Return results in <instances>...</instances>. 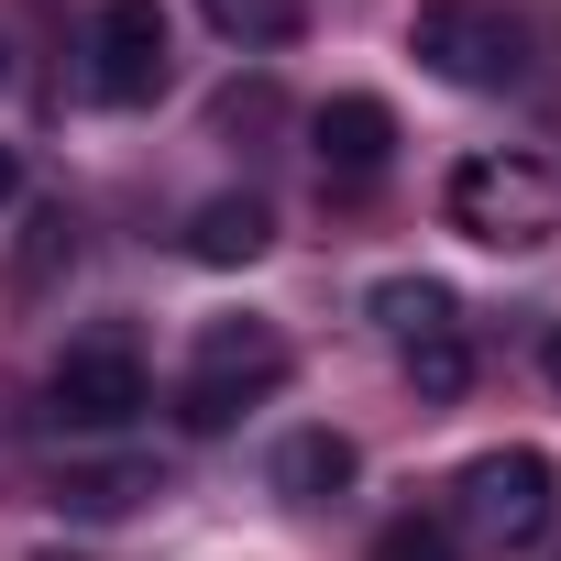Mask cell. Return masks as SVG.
<instances>
[{
    "label": "cell",
    "instance_id": "9c48e42d",
    "mask_svg": "<svg viewBox=\"0 0 561 561\" xmlns=\"http://www.w3.org/2000/svg\"><path fill=\"white\" fill-rule=\"evenodd\" d=\"M275 242V209L253 198V187H231V198H198V220H187V253L198 264H253Z\"/></svg>",
    "mask_w": 561,
    "mask_h": 561
},
{
    "label": "cell",
    "instance_id": "2e32d148",
    "mask_svg": "<svg viewBox=\"0 0 561 561\" xmlns=\"http://www.w3.org/2000/svg\"><path fill=\"white\" fill-rule=\"evenodd\" d=\"M12 187H23V154H12V144H0V209H12Z\"/></svg>",
    "mask_w": 561,
    "mask_h": 561
},
{
    "label": "cell",
    "instance_id": "30bf717a",
    "mask_svg": "<svg viewBox=\"0 0 561 561\" xmlns=\"http://www.w3.org/2000/svg\"><path fill=\"white\" fill-rule=\"evenodd\" d=\"M353 473H364V451H353L342 430H298L287 451H275V495H298V506H331Z\"/></svg>",
    "mask_w": 561,
    "mask_h": 561
},
{
    "label": "cell",
    "instance_id": "277c9868",
    "mask_svg": "<svg viewBox=\"0 0 561 561\" xmlns=\"http://www.w3.org/2000/svg\"><path fill=\"white\" fill-rule=\"evenodd\" d=\"M440 198H451V231H473V242H495V253H528V242H550V220H561V187H550L539 154H462Z\"/></svg>",
    "mask_w": 561,
    "mask_h": 561
},
{
    "label": "cell",
    "instance_id": "6da1fadb",
    "mask_svg": "<svg viewBox=\"0 0 561 561\" xmlns=\"http://www.w3.org/2000/svg\"><path fill=\"white\" fill-rule=\"evenodd\" d=\"M408 56L451 89H517L528 78V12L517 0H419Z\"/></svg>",
    "mask_w": 561,
    "mask_h": 561
},
{
    "label": "cell",
    "instance_id": "d6986e66",
    "mask_svg": "<svg viewBox=\"0 0 561 561\" xmlns=\"http://www.w3.org/2000/svg\"><path fill=\"white\" fill-rule=\"evenodd\" d=\"M45 561H67V550H45Z\"/></svg>",
    "mask_w": 561,
    "mask_h": 561
},
{
    "label": "cell",
    "instance_id": "5b68a950",
    "mask_svg": "<svg viewBox=\"0 0 561 561\" xmlns=\"http://www.w3.org/2000/svg\"><path fill=\"white\" fill-rule=\"evenodd\" d=\"M165 78H176L165 0H100V12H89V89L111 111H144V100H165Z\"/></svg>",
    "mask_w": 561,
    "mask_h": 561
},
{
    "label": "cell",
    "instance_id": "9a60e30c",
    "mask_svg": "<svg viewBox=\"0 0 561 561\" xmlns=\"http://www.w3.org/2000/svg\"><path fill=\"white\" fill-rule=\"evenodd\" d=\"M364 561H462V539H451L440 517H397V528H375Z\"/></svg>",
    "mask_w": 561,
    "mask_h": 561
},
{
    "label": "cell",
    "instance_id": "e0dca14e",
    "mask_svg": "<svg viewBox=\"0 0 561 561\" xmlns=\"http://www.w3.org/2000/svg\"><path fill=\"white\" fill-rule=\"evenodd\" d=\"M539 375H550V386H561V331H550V342H539Z\"/></svg>",
    "mask_w": 561,
    "mask_h": 561
},
{
    "label": "cell",
    "instance_id": "3957f363",
    "mask_svg": "<svg viewBox=\"0 0 561 561\" xmlns=\"http://www.w3.org/2000/svg\"><path fill=\"white\" fill-rule=\"evenodd\" d=\"M287 386V331L275 320H209L198 353H187V386H176V419L187 430H231L253 397Z\"/></svg>",
    "mask_w": 561,
    "mask_h": 561
},
{
    "label": "cell",
    "instance_id": "8fae6325",
    "mask_svg": "<svg viewBox=\"0 0 561 561\" xmlns=\"http://www.w3.org/2000/svg\"><path fill=\"white\" fill-rule=\"evenodd\" d=\"M154 495V462H67L56 473V506L67 517H133Z\"/></svg>",
    "mask_w": 561,
    "mask_h": 561
},
{
    "label": "cell",
    "instance_id": "7a4b0ae2",
    "mask_svg": "<svg viewBox=\"0 0 561 561\" xmlns=\"http://www.w3.org/2000/svg\"><path fill=\"white\" fill-rule=\"evenodd\" d=\"M550 506H561V473H550V451H484V462H462V484H451V539H484V550H539L550 539Z\"/></svg>",
    "mask_w": 561,
    "mask_h": 561
},
{
    "label": "cell",
    "instance_id": "8992f818",
    "mask_svg": "<svg viewBox=\"0 0 561 561\" xmlns=\"http://www.w3.org/2000/svg\"><path fill=\"white\" fill-rule=\"evenodd\" d=\"M133 408H144V353H133V331H89V342L56 353V375H45V419H56V430H122Z\"/></svg>",
    "mask_w": 561,
    "mask_h": 561
},
{
    "label": "cell",
    "instance_id": "ba28073f",
    "mask_svg": "<svg viewBox=\"0 0 561 561\" xmlns=\"http://www.w3.org/2000/svg\"><path fill=\"white\" fill-rule=\"evenodd\" d=\"M364 309H375V331H386L397 353H408V342H440V331H462V298L440 287V275H375V298H364Z\"/></svg>",
    "mask_w": 561,
    "mask_h": 561
},
{
    "label": "cell",
    "instance_id": "7c38bea8",
    "mask_svg": "<svg viewBox=\"0 0 561 561\" xmlns=\"http://www.w3.org/2000/svg\"><path fill=\"white\" fill-rule=\"evenodd\" d=\"M209 34H231L242 56H275V45H298L309 34V0H198Z\"/></svg>",
    "mask_w": 561,
    "mask_h": 561
},
{
    "label": "cell",
    "instance_id": "ac0fdd59",
    "mask_svg": "<svg viewBox=\"0 0 561 561\" xmlns=\"http://www.w3.org/2000/svg\"><path fill=\"white\" fill-rule=\"evenodd\" d=\"M0 89H12V45H0Z\"/></svg>",
    "mask_w": 561,
    "mask_h": 561
},
{
    "label": "cell",
    "instance_id": "4fadbf2b",
    "mask_svg": "<svg viewBox=\"0 0 561 561\" xmlns=\"http://www.w3.org/2000/svg\"><path fill=\"white\" fill-rule=\"evenodd\" d=\"M67 264H78V220L67 209H34L23 220V253H12V298H45Z\"/></svg>",
    "mask_w": 561,
    "mask_h": 561
},
{
    "label": "cell",
    "instance_id": "5bb4252c",
    "mask_svg": "<svg viewBox=\"0 0 561 561\" xmlns=\"http://www.w3.org/2000/svg\"><path fill=\"white\" fill-rule=\"evenodd\" d=\"M408 386L451 408V397L473 386V342H462V331H440V342H408Z\"/></svg>",
    "mask_w": 561,
    "mask_h": 561
},
{
    "label": "cell",
    "instance_id": "52a82bcc",
    "mask_svg": "<svg viewBox=\"0 0 561 561\" xmlns=\"http://www.w3.org/2000/svg\"><path fill=\"white\" fill-rule=\"evenodd\" d=\"M309 154H320V176L364 187V176H386V154H397V111H386L375 89H342V100L309 111Z\"/></svg>",
    "mask_w": 561,
    "mask_h": 561
}]
</instances>
